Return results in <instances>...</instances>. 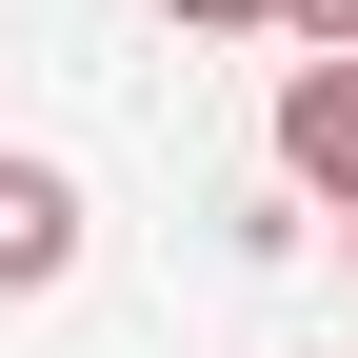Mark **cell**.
Listing matches in <instances>:
<instances>
[{
  "instance_id": "1",
  "label": "cell",
  "mask_w": 358,
  "mask_h": 358,
  "mask_svg": "<svg viewBox=\"0 0 358 358\" xmlns=\"http://www.w3.org/2000/svg\"><path fill=\"white\" fill-rule=\"evenodd\" d=\"M259 140H279V199L358 219V60H279V120H259Z\"/></svg>"
},
{
  "instance_id": "2",
  "label": "cell",
  "mask_w": 358,
  "mask_h": 358,
  "mask_svg": "<svg viewBox=\"0 0 358 358\" xmlns=\"http://www.w3.org/2000/svg\"><path fill=\"white\" fill-rule=\"evenodd\" d=\"M60 279H80V179L0 140V299H60Z\"/></svg>"
},
{
  "instance_id": "3",
  "label": "cell",
  "mask_w": 358,
  "mask_h": 358,
  "mask_svg": "<svg viewBox=\"0 0 358 358\" xmlns=\"http://www.w3.org/2000/svg\"><path fill=\"white\" fill-rule=\"evenodd\" d=\"M259 20H279L299 60H358V0H259Z\"/></svg>"
},
{
  "instance_id": "4",
  "label": "cell",
  "mask_w": 358,
  "mask_h": 358,
  "mask_svg": "<svg viewBox=\"0 0 358 358\" xmlns=\"http://www.w3.org/2000/svg\"><path fill=\"white\" fill-rule=\"evenodd\" d=\"M179 20H259V0H179Z\"/></svg>"
},
{
  "instance_id": "5",
  "label": "cell",
  "mask_w": 358,
  "mask_h": 358,
  "mask_svg": "<svg viewBox=\"0 0 358 358\" xmlns=\"http://www.w3.org/2000/svg\"><path fill=\"white\" fill-rule=\"evenodd\" d=\"M338 259H358V219H338Z\"/></svg>"
}]
</instances>
